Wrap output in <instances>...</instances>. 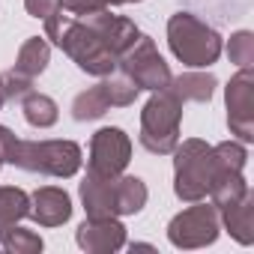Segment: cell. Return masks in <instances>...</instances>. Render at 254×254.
I'll return each mask as SVG.
<instances>
[{
    "mask_svg": "<svg viewBox=\"0 0 254 254\" xmlns=\"http://www.w3.org/2000/svg\"><path fill=\"white\" fill-rule=\"evenodd\" d=\"M245 191H248V183H245L242 174H215V180H212L206 197H209V203H215V206L221 209V206L239 200Z\"/></svg>",
    "mask_w": 254,
    "mask_h": 254,
    "instance_id": "cell-22",
    "label": "cell"
},
{
    "mask_svg": "<svg viewBox=\"0 0 254 254\" xmlns=\"http://www.w3.org/2000/svg\"><path fill=\"white\" fill-rule=\"evenodd\" d=\"M168 87L183 99V105H186V102L203 105V102H209L212 93H215V75H209V72H186V75H180V78H171Z\"/></svg>",
    "mask_w": 254,
    "mask_h": 254,
    "instance_id": "cell-16",
    "label": "cell"
},
{
    "mask_svg": "<svg viewBox=\"0 0 254 254\" xmlns=\"http://www.w3.org/2000/svg\"><path fill=\"white\" fill-rule=\"evenodd\" d=\"M102 90H105V99H108V105L111 108H129V105H135V99H138V93H141V87L126 75V72H111V75H105L102 81Z\"/></svg>",
    "mask_w": 254,
    "mask_h": 254,
    "instance_id": "cell-19",
    "label": "cell"
},
{
    "mask_svg": "<svg viewBox=\"0 0 254 254\" xmlns=\"http://www.w3.org/2000/svg\"><path fill=\"white\" fill-rule=\"evenodd\" d=\"M120 3H129V0H63V12L69 15H90L99 9H111Z\"/></svg>",
    "mask_w": 254,
    "mask_h": 254,
    "instance_id": "cell-27",
    "label": "cell"
},
{
    "mask_svg": "<svg viewBox=\"0 0 254 254\" xmlns=\"http://www.w3.org/2000/svg\"><path fill=\"white\" fill-rule=\"evenodd\" d=\"M132 162V141L117 126H105L90 141V159H87V174L114 180L120 177Z\"/></svg>",
    "mask_w": 254,
    "mask_h": 254,
    "instance_id": "cell-8",
    "label": "cell"
},
{
    "mask_svg": "<svg viewBox=\"0 0 254 254\" xmlns=\"http://www.w3.org/2000/svg\"><path fill=\"white\" fill-rule=\"evenodd\" d=\"M30 212V194L15 186H0V224H18Z\"/></svg>",
    "mask_w": 254,
    "mask_h": 254,
    "instance_id": "cell-20",
    "label": "cell"
},
{
    "mask_svg": "<svg viewBox=\"0 0 254 254\" xmlns=\"http://www.w3.org/2000/svg\"><path fill=\"white\" fill-rule=\"evenodd\" d=\"M51 63V45L39 36H30L21 48H18V57H15V72L24 75V78H39Z\"/></svg>",
    "mask_w": 254,
    "mask_h": 254,
    "instance_id": "cell-15",
    "label": "cell"
},
{
    "mask_svg": "<svg viewBox=\"0 0 254 254\" xmlns=\"http://www.w3.org/2000/svg\"><path fill=\"white\" fill-rule=\"evenodd\" d=\"M227 102V126L239 141H254V75L251 66L239 69L224 87Z\"/></svg>",
    "mask_w": 254,
    "mask_h": 254,
    "instance_id": "cell-9",
    "label": "cell"
},
{
    "mask_svg": "<svg viewBox=\"0 0 254 254\" xmlns=\"http://www.w3.org/2000/svg\"><path fill=\"white\" fill-rule=\"evenodd\" d=\"M108 111H111V105H108V99H105L102 84H96V87H90V90L78 93V96H75V102H72V117H75L78 123L99 120V117H105Z\"/></svg>",
    "mask_w": 254,
    "mask_h": 254,
    "instance_id": "cell-21",
    "label": "cell"
},
{
    "mask_svg": "<svg viewBox=\"0 0 254 254\" xmlns=\"http://www.w3.org/2000/svg\"><path fill=\"white\" fill-rule=\"evenodd\" d=\"M245 147L239 141H221L212 147V165H215V174H242L245 168Z\"/></svg>",
    "mask_w": 254,
    "mask_h": 254,
    "instance_id": "cell-23",
    "label": "cell"
},
{
    "mask_svg": "<svg viewBox=\"0 0 254 254\" xmlns=\"http://www.w3.org/2000/svg\"><path fill=\"white\" fill-rule=\"evenodd\" d=\"M6 227H9V224H0V245H3V233H6Z\"/></svg>",
    "mask_w": 254,
    "mask_h": 254,
    "instance_id": "cell-30",
    "label": "cell"
},
{
    "mask_svg": "<svg viewBox=\"0 0 254 254\" xmlns=\"http://www.w3.org/2000/svg\"><path fill=\"white\" fill-rule=\"evenodd\" d=\"M0 248L12 251V254H36V251H42V236L33 233V230L9 224L6 233H3V245H0Z\"/></svg>",
    "mask_w": 254,
    "mask_h": 254,
    "instance_id": "cell-24",
    "label": "cell"
},
{
    "mask_svg": "<svg viewBox=\"0 0 254 254\" xmlns=\"http://www.w3.org/2000/svg\"><path fill=\"white\" fill-rule=\"evenodd\" d=\"M6 105V93H3V78H0V108Z\"/></svg>",
    "mask_w": 254,
    "mask_h": 254,
    "instance_id": "cell-29",
    "label": "cell"
},
{
    "mask_svg": "<svg viewBox=\"0 0 254 254\" xmlns=\"http://www.w3.org/2000/svg\"><path fill=\"white\" fill-rule=\"evenodd\" d=\"M218 230H221L218 206L194 200V206H189L171 218L168 239L177 248H203V245H212L218 239Z\"/></svg>",
    "mask_w": 254,
    "mask_h": 254,
    "instance_id": "cell-6",
    "label": "cell"
},
{
    "mask_svg": "<svg viewBox=\"0 0 254 254\" xmlns=\"http://www.w3.org/2000/svg\"><path fill=\"white\" fill-rule=\"evenodd\" d=\"M21 111H24V120L33 126V129H51V126L60 120V108L51 96L45 93H27L21 99Z\"/></svg>",
    "mask_w": 254,
    "mask_h": 254,
    "instance_id": "cell-17",
    "label": "cell"
},
{
    "mask_svg": "<svg viewBox=\"0 0 254 254\" xmlns=\"http://www.w3.org/2000/svg\"><path fill=\"white\" fill-rule=\"evenodd\" d=\"M24 6H27V12L33 15V18H51L54 12H60L63 9V0H24Z\"/></svg>",
    "mask_w": 254,
    "mask_h": 254,
    "instance_id": "cell-28",
    "label": "cell"
},
{
    "mask_svg": "<svg viewBox=\"0 0 254 254\" xmlns=\"http://www.w3.org/2000/svg\"><path fill=\"white\" fill-rule=\"evenodd\" d=\"M215 180L212 165V147L206 141L189 138L174 147V191L180 200L194 203L209 194V186Z\"/></svg>",
    "mask_w": 254,
    "mask_h": 254,
    "instance_id": "cell-5",
    "label": "cell"
},
{
    "mask_svg": "<svg viewBox=\"0 0 254 254\" xmlns=\"http://www.w3.org/2000/svg\"><path fill=\"white\" fill-rule=\"evenodd\" d=\"M81 203L87 218H117V177H93L87 174L81 183Z\"/></svg>",
    "mask_w": 254,
    "mask_h": 254,
    "instance_id": "cell-13",
    "label": "cell"
},
{
    "mask_svg": "<svg viewBox=\"0 0 254 254\" xmlns=\"http://www.w3.org/2000/svg\"><path fill=\"white\" fill-rule=\"evenodd\" d=\"M168 45L183 66L206 69L221 57V36L191 12H177L168 21Z\"/></svg>",
    "mask_w": 254,
    "mask_h": 254,
    "instance_id": "cell-4",
    "label": "cell"
},
{
    "mask_svg": "<svg viewBox=\"0 0 254 254\" xmlns=\"http://www.w3.org/2000/svg\"><path fill=\"white\" fill-rule=\"evenodd\" d=\"M180 123H183V99L171 87L156 90L141 111V135H138L141 147L153 156H171L174 147L180 144Z\"/></svg>",
    "mask_w": 254,
    "mask_h": 254,
    "instance_id": "cell-3",
    "label": "cell"
},
{
    "mask_svg": "<svg viewBox=\"0 0 254 254\" xmlns=\"http://www.w3.org/2000/svg\"><path fill=\"white\" fill-rule=\"evenodd\" d=\"M0 78H3V93H6V102H21L27 93H33V78H24V75H18L15 69L3 72Z\"/></svg>",
    "mask_w": 254,
    "mask_h": 254,
    "instance_id": "cell-26",
    "label": "cell"
},
{
    "mask_svg": "<svg viewBox=\"0 0 254 254\" xmlns=\"http://www.w3.org/2000/svg\"><path fill=\"white\" fill-rule=\"evenodd\" d=\"M147 186L138 177H117V215H135L147 206Z\"/></svg>",
    "mask_w": 254,
    "mask_h": 254,
    "instance_id": "cell-18",
    "label": "cell"
},
{
    "mask_svg": "<svg viewBox=\"0 0 254 254\" xmlns=\"http://www.w3.org/2000/svg\"><path fill=\"white\" fill-rule=\"evenodd\" d=\"M117 69L120 72H126L141 90H150V93H156V90H162V87H168L171 84V69H168V63H165V57L159 54V48H156V42L150 39V36H138V42L126 51V54H120V63H117Z\"/></svg>",
    "mask_w": 254,
    "mask_h": 254,
    "instance_id": "cell-7",
    "label": "cell"
},
{
    "mask_svg": "<svg viewBox=\"0 0 254 254\" xmlns=\"http://www.w3.org/2000/svg\"><path fill=\"white\" fill-rule=\"evenodd\" d=\"M0 168H3V159H0Z\"/></svg>",
    "mask_w": 254,
    "mask_h": 254,
    "instance_id": "cell-31",
    "label": "cell"
},
{
    "mask_svg": "<svg viewBox=\"0 0 254 254\" xmlns=\"http://www.w3.org/2000/svg\"><path fill=\"white\" fill-rule=\"evenodd\" d=\"M227 54H230V63H236L239 69L251 66L254 63V33L251 30H239L230 36V45H227Z\"/></svg>",
    "mask_w": 254,
    "mask_h": 254,
    "instance_id": "cell-25",
    "label": "cell"
},
{
    "mask_svg": "<svg viewBox=\"0 0 254 254\" xmlns=\"http://www.w3.org/2000/svg\"><path fill=\"white\" fill-rule=\"evenodd\" d=\"M84 18L87 24H93L99 33H102V42L111 54H126L141 36L138 24L132 18H126V15H111V9H99V12H90V15H78Z\"/></svg>",
    "mask_w": 254,
    "mask_h": 254,
    "instance_id": "cell-10",
    "label": "cell"
},
{
    "mask_svg": "<svg viewBox=\"0 0 254 254\" xmlns=\"http://www.w3.org/2000/svg\"><path fill=\"white\" fill-rule=\"evenodd\" d=\"M45 36L75 60V66L87 75H96V78H105L117 69L120 57L111 54L102 42V33L87 24L84 18L78 15H69V12H54L51 18H45Z\"/></svg>",
    "mask_w": 254,
    "mask_h": 254,
    "instance_id": "cell-1",
    "label": "cell"
},
{
    "mask_svg": "<svg viewBox=\"0 0 254 254\" xmlns=\"http://www.w3.org/2000/svg\"><path fill=\"white\" fill-rule=\"evenodd\" d=\"M27 215L42 227H60L72 218V197L57 186H42L30 194V212Z\"/></svg>",
    "mask_w": 254,
    "mask_h": 254,
    "instance_id": "cell-12",
    "label": "cell"
},
{
    "mask_svg": "<svg viewBox=\"0 0 254 254\" xmlns=\"http://www.w3.org/2000/svg\"><path fill=\"white\" fill-rule=\"evenodd\" d=\"M0 159L21 171L57 180L81 171V147L75 141H21L6 126H0Z\"/></svg>",
    "mask_w": 254,
    "mask_h": 254,
    "instance_id": "cell-2",
    "label": "cell"
},
{
    "mask_svg": "<svg viewBox=\"0 0 254 254\" xmlns=\"http://www.w3.org/2000/svg\"><path fill=\"white\" fill-rule=\"evenodd\" d=\"M221 221L236 242L251 245L254 242V194L245 191L239 200L221 206Z\"/></svg>",
    "mask_w": 254,
    "mask_h": 254,
    "instance_id": "cell-14",
    "label": "cell"
},
{
    "mask_svg": "<svg viewBox=\"0 0 254 254\" xmlns=\"http://www.w3.org/2000/svg\"><path fill=\"white\" fill-rule=\"evenodd\" d=\"M75 242H78L84 251H93V254L120 251V248L126 245V227H123L117 218H87V221L78 227Z\"/></svg>",
    "mask_w": 254,
    "mask_h": 254,
    "instance_id": "cell-11",
    "label": "cell"
}]
</instances>
